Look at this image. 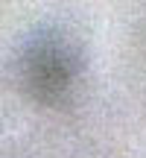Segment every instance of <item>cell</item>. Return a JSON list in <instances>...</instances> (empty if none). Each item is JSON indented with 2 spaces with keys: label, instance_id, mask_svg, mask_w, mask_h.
Returning <instances> with one entry per match:
<instances>
[{
  "label": "cell",
  "instance_id": "1",
  "mask_svg": "<svg viewBox=\"0 0 146 158\" xmlns=\"http://www.w3.org/2000/svg\"><path fill=\"white\" fill-rule=\"evenodd\" d=\"M15 70L29 100L59 108L73 97L85 73V47L64 27H38L21 41Z\"/></svg>",
  "mask_w": 146,
  "mask_h": 158
}]
</instances>
